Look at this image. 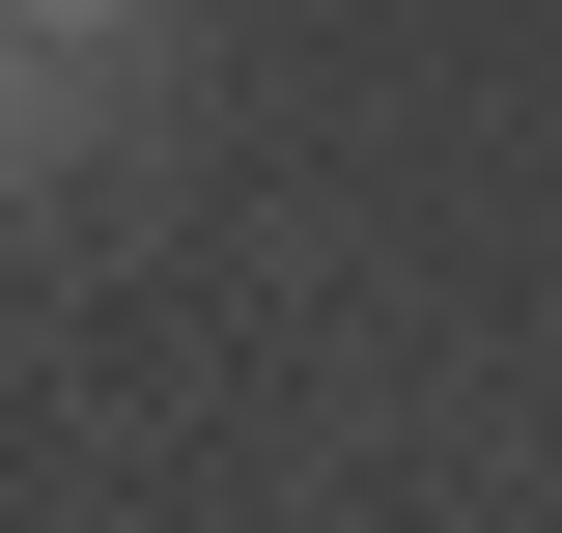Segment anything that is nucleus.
Here are the masks:
<instances>
[{"label": "nucleus", "mask_w": 562, "mask_h": 533, "mask_svg": "<svg viewBox=\"0 0 562 533\" xmlns=\"http://www.w3.org/2000/svg\"><path fill=\"white\" fill-rule=\"evenodd\" d=\"M29 29H113V0H29Z\"/></svg>", "instance_id": "1"}]
</instances>
